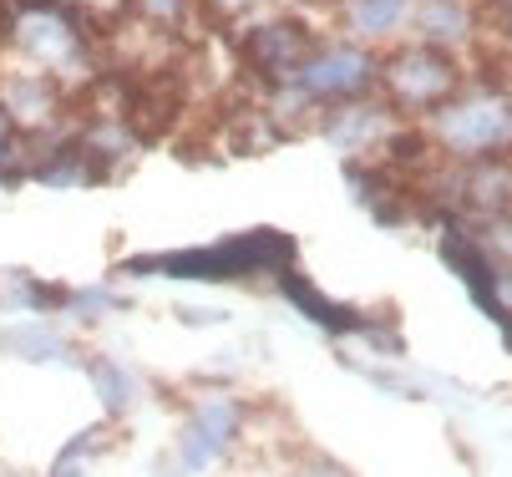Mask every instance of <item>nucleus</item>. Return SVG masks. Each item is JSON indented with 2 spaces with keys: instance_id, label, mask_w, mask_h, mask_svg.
<instances>
[{
  "instance_id": "nucleus-1",
  "label": "nucleus",
  "mask_w": 512,
  "mask_h": 477,
  "mask_svg": "<svg viewBox=\"0 0 512 477\" xmlns=\"http://www.w3.org/2000/svg\"><path fill=\"white\" fill-rule=\"evenodd\" d=\"M239 432V406L234 401H203V412L183 432V467H203L224 452V442Z\"/></svg>"
},
{
  "instance_id": "nucleus-2",
  "label": "nucleus",
  "mask_w": 512,
  "mask_h": 477,
  "mask_svg": "<svg viewBox=\"0 0 512 477\" xmlns=\"http://www.w3.org/2000/svg\"><path fill=\"white\" fill-rule=\"evenodd\" d=\"M442 254H447V264L457 269V275L472 285V295L482 300V310H492V315L502 320V300L487 290V285H492V269H487V259L472 249V239H462V234H447V249H442Z\"/></svg>"
},
{
  "instance_id": "nucleus-3",
  "label": "nucleus",
  "mask_w": 512,
  "mask_h": 477,
  "mask_svg": "<svg viewBox=\"0 0 512 477\" xmlns=\"http://www.w3.org/2000/svg\"><path fill=\"white\" fill-rule=\"evenodd\" d=\"M365 72H371V66H365V56H355V51H335V56H325L320 66H310L305 72V87L310 92H355L360 82H365Z\"/></svg>"
},
{
  "instance_id": "nucleus-4",
  "label": "nucleus",
  "mask_w": 512,
  "mask_h": 477,
  "mask_svg": "<svg viewBox=\"0 0 512 477\" xmlns=\"http://www.w3.org/2000/svg\"><path fill=\"white\" fill-rule=\"evenodd\" d=\"M447 138H452L457 148H487L492 138H502V112H492L487 102L457 107V112L447 117Z\"/></svg>"
},
{
  "instance_id": "nucleus-5",
  "label": "nucleus",
  "mask_w": 512,
  "mask_h": 477,
  "mask_svg": "<svg viewBox=\"0 0 512 477\" xmlns=\"http://www.w3.org/2000/svg\"><path fill=\"white\" fill-rule=\"evenodd\" d=\"M284 295H295V300H300V305L325 325V330H355V325H360V320H355V310H340V305L320 300V295H315V290H305V280H295V275L284 280Z\"/></svg>"
},
{
  "instance_id": "nucleus-6",
  "label": "nucleus",
  "mask_w": 512,
  "mask_h": 477,
  "mask_svg": "<svg viewBox=\"0 0 512 477\" xmlns=\"http://www.w3.org/2000/svg\"><path fill=\"white\" fill-rule=\"evenodd\" d=\"M87 371H92V381H97V391H102V401H107V412H127V401H132L127 371H117L112 361H92Z\"/></svg>"
},
{
  "instance_id": "nucleus-7",
  "label": "nucleus",
  "mask_w": 512,
  "mask_h": 477,
  "mask_svg": "<svg viewBox=\"0 0 512 477\" xmlns=\"http://www.w3.org/2000/svg\"><path fill=\"white\" fill-rule=\"evenodd\" d=\"M295 31H289V26H274V31H264L259 41H254V56L264 61V66H279L284 56H295Z\"/></svg>"
},
{
  "instance_id": "nucleus-8",
  "label": "nucleus",
  "mask_w": 512,
  "mask_h": 477,
  "mask_svg": "<svg viewBox=\"0 0 512 477\" xmlns=\"http://www.w3.org/2000/svg\"><path fill=\"white\" fill-rule=\"evenodd\" d=\"M6 346L11 351H26V356H71V346H66V340L61 335H51V330H41V335H6Z\"/></svg>"
},
{
  "instance_id": "nucleus-9",
  "label": "nucleus",
  "mask_w": 512,
  "mask_h": 477,
  "mask_svg": "<svg viewBox=\"0 0 512 477\" xmlns=\"http://www.w3.org/2000/svg\"><path fill=\"white\" fill-rule=\"evenodd\" d=\"M396 16H401V0H365L360 6V26H371V31H386Z\"/></svg>"
},
{
  "instance_id": "nucleus-10",
  "label": "nucleus",
  "mask_w": 512,
  "mask_h": 477,
  "mask_svg": "<svg viewBox=\"0 0 512 477\" xmlns=\"http://www.w3.org/2000/svg\"><path fill=\"white\" fill-rule=\"evenodd\" d=\"M0 143H6V117H0Z\"/></svg>"
}]
</instances>
